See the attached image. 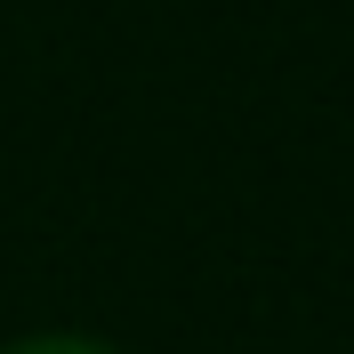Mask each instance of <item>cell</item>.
<instances>
[{"label":"cell","mask_w":354,"mask_h":354,"mask_svg":"<svg viewBox=\"0 0 354 354\" xmlns=\"http://www.w3.org/2000/svg\"><path fill=\"white\" fill-rule=\"evenodd\" d=\"M0 354H121V346H105V338H88V330H41V338H17V346H0Z\"/></svg>","instance_id":"6da1fadb"}]
</instances>
